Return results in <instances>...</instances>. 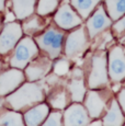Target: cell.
<instances>
[{
	"label": "cell",
	"instance_id": "cell-20",
	"mask_svg": "<svg viewBox=\"0 0 125 126\" xmlns=\"http://www.w3.org/2000/svg\"><path fill=\"white\" fill-rule=\"evenodd\" d=\"M105 7L113 21H117L125 14V0H105Z\"/></svg>",
	"mask_w": 125,
	"mask_h": 126
},
{
	"label": "cell",
	"instance_id": "cell-29",
	"mask_svg": "<svg viewBox=\"0 0 125 126\" xmlns=\"http://www.w3.org/2000/svg\"><path fill=\"white\" fill-rule=\"evenodd\" d=\"M6 8V0H0V11H4Z\"/></svg>",
	"mask_w": 125,
	"mask_h": 126
},
{
	"label": "cell",
	"instance_id": "cell-17",
	"mask_svg": "<svg viewBox=\"0 0 125 126\" xmlns=\"http://www.w3.org/2000/svg\"><path fill=\"white\" fill-rule=\"evenodd\" d=\"M0 125L3 126H23V115L19 111L6 110L4 108L0 109Z\"/></svg>",
	"mask_w": 125,
	"mask_h": 126
},
{
	"label": "cell",
	"instance_id": "cell-11",
	"mask_svg": "<svg viewBox=\"0 0 125 126\" xmlns=\"http://www.w3.org/2000/svg\"><path fill=\"white\" fill-rule=\"evenodd\" d=\"M111 25V18L107 16V12L104 11L103 7L98 8V10L92 14L90 19L87 22V28H88V33L91 38L94 37L99 33L103 32L107 30L109 26Z\"/></svg>",
	"mask_w": 125,
	"mask_h": 126
},
{
	"label": "cell",
	"instance_id": "cell-1",
	"mask_svg": "<svg viewBox=\"0 0 125 126\" xmlns=\"http://www.w3.org/2000/svg\"><path fill=\"white\" fill-rule=\"evenodd\" d=\"M44 98V90L42 86L34 81H30L22 83L18 89L8 94L4 101L12 110L23 111L41 103Z\"/></svg>",
	"mask_w": 125,
	"mask_h": 126
},
{
	"label": "cell",
	"instance_id": "cell-6",
	"mask_svg": "<svg viewBox=\"0 0 125 126\" xmlns=\"http://www.w3.org/2000/svg\"><path fill=\"white\" fill-rule=\"evenodd\" d=\"M25 80V75L21 69L11 68L0 74V96H6L18 89Z\"/></svg>",
	"mask_w": 125,
	"mask_h": 126
},
{
	"label": "cell",
	"instance_id": "cell-23",
	"mask_svg": "<svg viewBox=\"0 0 125 126\" xmlns=\"http://www.w3.org/2000/svg\"><path fill=\"white\" fill-rule=\"evenodd\" d=\"M49 104L52 108L58 109V110H62L66 108L67 105V95L65 91H58L55 92L52 96L49 98Z\"/></svg>",
	"mask_w": 125,
	"mask_h": 126
},
{
	"label": "cell",
	"instance_id": "cell-16",
	"mask_svg": "<svg viewBox=\"0 0 125 126\" xmlns=\"http://www.w3.org/2000/svg\"><path fill=\"white\" fill-rule=\"evenodd\" d=\"M45 20L42 18V16H30L29 18L24 19L21 26H22L23 33H25L28 36L36 35L37 33L43 32L45 29Z\"/></svg>",
	"mask_w": 125,
	"mask_h": 126
},
{
	"label": "cell",
	"instance_id": "cell-7",
	"mask_svg": "<svg viewBox=\"0 0 125 126\" xmlns=\"http://www.w3.org/2000/svg\"><path fill=\"white\" fill-rule=\"evenodd\" d=\"M109 74L114 82L125 79V52L123 47L115 46L109 54Z\"/></svg>",
	"mask_w": 125,
	"mask_h": 126
},
{
	"label": "cell",
	"instance_id": "cell-28",
	"mask_svg": "<svg viewBox=\"0 0 125 126\" xmlns=\"http://www.w3.org/2000/svg\"><path fill=\"white\" fill-rule=\"evenodd\" d=\"M73 78H82V71L80 69L76 68L73 71Z\"/></svg>",
	"mask_w": 125,
	"mask_h": 126
},
{
	"label": "cell",
	"instance_id": "cell-31",
	"mask_svg": "<svg viewBox=\"0 0 125 126\" xmlns=\"http://www.w3.org/2000/svg\"><path fill=\"white\" fill-rule=\"evenodd\" d=\"M1 26H2V19H1V16H0V31H1Z\"/></svg>",
	"mask_w": 125,
	"mask_h": 126
},
{
	"label": "cell",
	"instance_id": "cell-26",
	"mask_svg": "<svg viewBox=\"0 0 125 126\" xmlns=\"http://www.w3.org/2000/svg\"><path fill=\"white\" fill-rule=\"evenodd\" d=\"M113 29L116 33H122L125 31V16L117 20V22L113 25Z\"/></svg>",
	"mask_w": 125,
	"mask_h": 126
},
{
	"label": "cell",
	"instance_id": "cell-15",
	"mask_svg": "<svg viewBox=\"0 0 125 126\" xmlns=\"http://www.w3.org/2000/svg\"><path fill=\"white\" fill-rule=\"evenodd\" d=\"M37 0H11L12 11L18 20H24L34 13Z\"/></svg>",
	"mask_w": 125,
	"mask_h": 126
},
{
	"label": "cell",
	"instance_id": "cell-3",
	"mask_svg": "<svg viewBox=\"0 0 125 126\" xmlns=\"http://www.w3.org/2000/svg\"><path fill=\"white\" fill-rule=\"evenodd\" d=\"M65 35L64 32L56 28L49 26L48 29L36 35L35 43L50 59H55L61 55Z\"/></svg>",
	"mask_w": 125,
	"mask_h": 126
},
{
	"label": "cell",
	"instance_id": "cell-24",
	"mask_svg": "<svg viewBox=\"0 0 125 126\" xmlns=\"http://www.w3.org/2000/svg\"><path fill=\"white\" fill-rule=\"evenodd\" d=\"M62 113L61 112H52L50 114L47 115V117H46V120L43 122V125H45V126H49V125H52V126H59V125H62Z\"/></svg>",
	"mask_w": 125,
	"mask_h": 126
},
{
	"label": "cell",
	"instance_id": "cell-18",
	"mask_svg": "<svg viewBox=\"0 0 125 126\" xmlns=\"http://www.w3.org/2000/svg\"><path fill=\"white\" fill-rule=\"evenodd\" d=\"M124 123V117L122 114L121 108L119 105V102L116 100H113L110 106V110L104 116L103 124L104 125H113V126H120Z\"/></svg>",
	"mask_w": 125,
	"mask_h": 126
},
{
	"label": "cell",
	"instance_id": "cell-27",
	"mask_svg": "<svg viewBox=\"0 0 125 126\" xmlns=\"http://www.w3.org/2000/svg\"><path fill=\"white\" fill-rule=\"evenodd\" d=\"M119 103H120V105H121L123 112L125 113V89L119 93Z\"/></svg>",
	"mask_w": 125,
	"mask_h": 126
},
{
	"label": "cell",
	"instance_id": "cell-9",
	"mask_svg": "<svg viewBox=\"0 0 125 126\" xmlns=\"http://www.w3.org/2000/svg\"><path fill=\"white\" fill-rule=\"evenodd\" d=\"M88 45L85 29L79 28L67 36L65 43V54L68 57H75L81 54Z\"/></svg>",
	"mask_w": 125,
	"mask_h": 126
},
{
	"label": "cell",
	"instance_id": "cell-13",
	"mask_svg": "<svg viewBox=\"0 0 125 126\" xmlns=\"http://www.w3.org/2000/svg\"><path fill=\"white\" fill-rule=\"evenodd\" d=\"M49 113V108L45 103H37V105L31 106L23 114L24 124L29 126H36L43 124Z\"/></svg>",
	"mask_w": 125,
	"mask_h": 126
},
{
	"label": "cell",
	"instance_id": "cell-12",
	"mask_svg": "<svg viewBox=\"0 0 125 126\" xmlns=\"http://www.w3.org/2000/svg\"><path fill=\"white\" fill-rule=\"evenodd\" d=\"M89 123L88 111L80 104H73L66 109L64 113V124L71 125H87Z\"/></svg>",
	"mask_w": 125,
	"mask_h": 126
},
{
	"label": "cell",
	"instance_id": "cell-19",
	"mask_svg": "<svg viewBox=\"0 0 125 126\" xmlns=\"http://www.w3.org/2000/svg\"><path fill=\"white\" fill-rule=\"evenodd\" d=\"M100 0H70L73 7L80 14L82 19H87L90 13L94 10Z\"/></svg>",
	"mask_w": 125,
	"mask_h": 126
},
{
	"label": "cell",
	"instance_id": "cell-32",
	"mask_svg": "<svg viewBox=\"0 0 125 126\" xmlns=\"http://www.w3.org/2000/svg\"><path fill=\"white\" fill-rule=\"evenodd\" d=\"M2 66H3V64H2V62H0V71H1V69H2Z\"/></svg>",
	"mask_w": 125,
	"mask_h": 126
},
{
	"label": "cell",
	"instance_id": "cell-2",
	"mask_svg": "<svg viewBox=\"0 0 125 126\" xmlns=\"http://www.w3.org/2000/svg\"><path fill=\"white\" fill-rule=\"evenodd\" d=\"M9 64L13 68L24 69L28 64L38 55V46L31 36L21 38L14 46Z\"/></svg>",
	"mask_w": 125,
	"mask_h": 126
},
{
	"label": "cell",
	"instance_id": "cell-8",
	"mask_svg": "<svg viewBox=\"0 0 125 126\" xmlns=\"http://www.w3.org/2000/svg\"><path fill=\"white\" fill-rule=\"evenodd\" d=\"M52 68V60L47 56H37L31 60L25 67V78L29 81H37L44 78L50 71Z\"/></svg>",
	"mask_w": 125,
	"mask_h": 126
},
{
	"label": "cell",
	"instance_id": "cell-25",
	"mask_svg": "<svg viewBox=\"0 0 125 126\" xmlns=\"http://www.w3.org/2000/svg\"><path fill=\"white\" fill-rule=\"evenodd\" d=\"M69 70V63L65 59H59L54 64V74L57 76H64Z\"/></svg>",
	"mask_w": 125,
	"mask_h": 126
},
{
	"label": "cell",
	"instance_id": "cell-21",
	"mask_svg": "<svg viewBox=\"0 0 125 126\" xmlns=\"http://www.w3.org/2000/svg\"><path fill=\"white\" fill-rule=\"evenodd\" d=\"M68 90L70 92L73 101L81 102L86 94V88L82 78H73V80L68 84Z\"/></svg>",
	"mask_w": 125,
	"mask_h": 126
},
{
	"label": "cell",
	"instance_id": "cell-4",
	"mask_svg": "<svg viewBox=\"0 0 125 126\" xmlns=\"http://www.w3.org/2000/svg\"><path fill=\"white\" fill-rule=\"evenodd\" d=\"M22 26L19 22H7L0 31V55L10 53L22 38Z\"/></svg>",
	"mask_w": 125,
	"mask_h": 126
},
{
	"label": "cell",
	"instance_id": "cell-33",
	"mask_svg": "<svg viewBox=\"0 0 125 126\" xmlns=\"http://www.w3.org/2000/svg\"><path fill=\"white\" fill-rule=\"evenodd\" d=\"M2 103H3V101H2V100H0V109L2 108Z\"/></svg>",
	"mask_w": 125,
	"mask_h": 126
},
{
	"label": "cell",
	"instance_id": "cell-22",
	"mask_svg": "<svg viewBox=\"0 0 125 126\" xmlns=\"http://www.w3.org/2000/svg\"><path fill=\"white\" fill-rule=\"evenodd\" d=\"M58 7V0H38L36 6V13L38 16H48L53 13Z\"/></svg>",
	"mask_w": 125,
	"mask_h": 126
},
{
	"label": "cell",
	"instance_id": "cell-30",
	"mask_svg": "<svg viewBox=\"0 0 125 126\" xmlns=\"http://www.w3.org/2000/svg\"><path fill=\"white\" fill-rule=\"evenodd\" d=\"M101 124H102V122H100V121H99V122H93V123H91V125H101Z\"/></svg>",
	"mask_w": 125,
	"mask_h": 126
},
{
	"label": "cell",
	"instance_id": "cell-10",
	"mask_svg": "<svg viewBox=\"0 0 125 126\" xmlns=\"http://www.w3.org/2000/svg\"><path fill=\"white\" fill-rule=\"evenodd\" d=\"M54 21L62 30H70L81 24V18L68 3H62L54 16Z\"/></svg>",
	"mask_w": 125,
	"mask_h": 126
},
{
	"label": "cell",
	"instance_id": "cell-5",
	"mask_svg": "<svg viewBox=\"0 0 125 126\" xmlns=\"http://www.w3.org/2000/svg\"><path fill=\"white\" fill-rule=\"evenodd\" d=\"M108 82L109 78H108L107 56L103 52H100L92 57V65H91L88 84L91 89H97L105 86Z\"/></svg>",
	"mask_w": 125,
	"mask_h": 126
},
{
	"label": "cell",
	"instance_id": "cell-14",
	"mask_svg": "<svg viewBox=\"0 0 125 126\" xmlns=\"http://www.w3.org/2000/svg\"><path fill=\"white\" fill-rule=\"evenodd\" d=\"M105 108V100L97 91H89L86 98V109L90 117L95 118L102 114Z\"/></svg>",
	"mask_w": 125,
	"mask_h": 126
}]
</instances>
